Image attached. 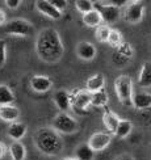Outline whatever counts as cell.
Returning <instances> with one entry per match:
<instances>
[{"label": "cell", "mask_w": 151, "mask_h": 160, "mask_svg": "<svg viewBox=\"0 0 151 160\" xmlns=\"http://www.w3.org/2000/svg\"><path fill=\"white\" fill-rule=\"evenodd\" d=\"M20 117V110L18 108L13 105H2L0 106V119L5 122H16V119Z\"/></svg>", "instance_id": "9a60e30c"}, {"label": "cell", "mask_w": 151, "mask_h": 160, "mask_svg": "<svg viewBox=\"0 0 151 160\" xmlns=\"http://www.w3.org/2000/svg\"><path fill=\"white\" fill-rule=\"evenodd\" d=\"M50 3L61 12L63 9H66V7H67V2H66V0H50Z\"/></svg>", "instance_id": "4dcf8cb0"}, {"label": "cell", "mask_w": 151, "mask_h": 160, "mask_svg": "<svg viewBox=\"0 0 151 160\" xmlns=\"http://www.w3.org/2000/svg\"><path fill=\"white\" fill-rule=\"evenodd\" d=\"M144 15V5L141 2H133L128 4L123 13L125 21L129 24H138L143 18Z\"/></svg>", "instance_id": "ba28073f"}, {"label": "cell", "mask_w": 151, "mask_h": 160, "mask_svg": "<svg viewBox=\"0 0 151 160\" xmlns=\"http://www.w3.org/2000/svg\"><path fill=\"white\" fill-rule=\"evenodd\" d=\"M133 106L135 109H147L151 106V95L146 92H137L133 96Z\"/></svg>", "instance_id": "d6986e66"}, {"label": "cell", "mask_w": 151, "mask_h": 160, "mask_svg": "<svg viewBox=\"0 0 151 160\" xmlns=\"http://www.w3.org/2000/svg\"><path fill=\"white\" fill-rule=\"evenodd\" d=\"M95 151L89 147L88 143L80 144L75 151V158L78 160H93Z\"/></svg>", "instance_id": "7402d4cb"}, {"label": "cell", "mask_w": 151, "mask_h": 160, "mask_svg": "<svg viewBox=\"0 0 151 160\" xmlns=\"http://www.w3.org/2000/svg\"><path fill=\"white\" fill-rule=\"evenodd\" d=\"M131 130H133V123H131V121H129V119H121L114 134L118 138H126L130 135Z\"/></svg>", "instance_id": "cb8c5ba5"}, {"label": "cell", "mask_w": 151, "mask_h": 160, "mask_svg": "<svg viewBox=\"0 0 151 160\" xmlns=\"http://www.w3.org/2000/svg\"><path fill=\"white\" fill-rule=\"evenodd\" d=\"M75 7L80 13L85 15V13H88V12L95 9V3L91 2V0H76Z\"/></svg>", "instance_id": "4316f807"}, {"label": "cell", "mask_w": 151, "mask_h": 160, "mask_svg": "<svg viewBox=\"0 0 151 160\" xmlns=\"http://www.w3.org/2000/svg\"><path fill=\"white\" fill-rule=\"evenodd\" d=\"M109 3L116 5V7H118V8H121V7H123L125 4L129 3V2H126V0H112V2H109Z\"/></svg>", "instance_id": "d6a6232c"}, {"label": "cell", "mask_w": 151, "mask_h": 160, "mask_svg": "<svg viewBox=\"0 0 151 160\" xmlns=\"http://www.w3.org/2000/svg\"><path fill=\"white\" fill-rule=\"evenodd\" d=\"M95 9L100 12L103 17V21L108 24H114L118 18H120V8L113 4H101L95 3Z\"/></svg>", "instance_id": "52a82bcc"}, {"label": "cell", "mask_w": 151, "mask_h": 160, "mask_svg": "<svg viewBox=\"0 0 151 160\" xmlns=\"http://www.w3.org/2000/svg\"><path fill=\"white\" fill-rule=\"evenodd\" d=\"M7 24V15L5 12L0 8V25H5Z\"/></svg>", "instance_id": "e575fe53"}, {"label": "cell", "mask_w": 151, "mask_h": 160, "mask_svg": "<svg viewBox=\"0 0 151 160\" xmlns=\"http://www.w3.org/2000/svg\"><path fill=\"white\" fill-rule=\"evenodd\" d=\"M51 85H53L51 79L46 75H36L30 79V87L33 88V91L38 93L48 92L51 88Z\"/></svg>", "instance_id": "8fae6325"}, {"label": "cell", "mask_w": 151, "mask_h": 160, "mask_svg": "<svg viewBox=\"0 0 151 160\" xmlns=\"http://www.w3.org/2000/svg\"><path fill=\"white\" fill-rule=\"evenodd\" d=\"M8 150H9V147H7L3 142H0V159H2L7 154V151H8Z\"/></svg>", "instance_id": "836d02e7"}, {"label": "cell", "mask_w": 151, "mask_h": 160, "mask_svg": "<svg viewBox=\"0 0 151 160\" xmlns=\"http://www.w3.org/2000/svg\"><path fill=\"white\" fill-rule=\"evenodd\" d=\"M114 91L125 106H133V80L129 75H120L114 80Z\"/></svg>", "instance_id": "3957f363"}, {"label": "cell", "mask_w": 151, "mask_h": 160, "mask_svg": "<svg viewBox=\"0 0 151 160\" xmlns=\"http://www.w3.org/2000/svg\"><path fill=\"white\" fill-rule=\"evenodd\" d=\"M63 160H78L76 158H64Z\"/></svg>", "instance_id": "8d00e7d4"}, {"label": "cell", "mask_w": 151, "mask_h": 160, "mask_svg": "<svg viewBox=\"0 0 151 160\" xmlns=\"http://www.w3.org/2000/svg\"><path fill=\"white\" fill-rule=\"evenodd\" d=\"M82 20H83V22L85 25L89 26V28H98V26L103 25V22H104L100 12L96 11V9H93V11H91L88 13H85V15H83Z\"/></svg>", "instance_id": "ffe728a7"}, {"label": "cell", "mask_w": 151, "mask_h": 160, "mask_svg": "<svg viewBox=\"0 0 151 160\" xmlns=\"http://www.w3.org/2000/svg\"><path fill=\"white\" fill-rule=\"evenodd\" d=\"M36 50L39 59L46 63H55L62 58L64 48L59 33L53 28H46L39 32L36 41Z\"/></svg>", "instance_id": "6da1fadb"}, {"label": "cell", "mask_w": 151, "mask_h": 160, "mask_svg": "<svg viewBox=\"0 0 151 160\" xmlns=\"http://www.w3.org/2000/svg\"><path fill=\"white\" fill-rule=\"evenodd\" d=\"M110 142H112V135L109 132H103V131L95 132V134H92L88 139L89 147L95 152L105 150L110 144Z\"/></svg>", "instance_id": "9c48e42d"}, {"label": "cell", "mask_w": 151, "mask_h": 160, "mask_svg": "<svg viewBox=\"0 0 151 160\" xmlns=\"http://www.w3.org/2000/svg\"><path fill=\"white\" fill-rule=\"evenodd\" d=\"M4 32L9 36H20V37H28L34 33V26L29 21L23 18L11 20L4 25Z\"/></svg>", "instance_id": "277c9868"}, {"label": "cell", "mask_w": 151, "mask_h": 160, "mask_svg": "<svg viewBox=\"0 0 151 160\" xmlns=\"http://www.w3.org/2000/svg\"><path fill=\"white\" fill-rule=\"evenodd\" d=\"M120 117H118L114 112H112V110H109V109H107L104 112V114H103V123H104V126L107 128V130L109 131V132H116V130H117V126H118V123H120Z\"/></svg>", "instance_id": "2e32d148"}, {"label": "cell", "mask_w": 151, "mask_h": 160, "mask_svg": "<svg viewBox=\"0 0 151 160\" xmlns=\"http://www.w3.org/2000/svg\"><path fill=\"white\" fill-rule=\"evenodd\" d=\"M5 5L11 9H17L20 5H21V0H5Z\"/></svg>", "instance_id": "1f68e13d"}, {"label": "cell", "mask_w": 151, "mask_h": 160, "mask_svg": "<svg viewBox=\"0 0 151 160\" xmlns=\"http://www.w3.org/2000/svg\"><path fill=\"white\" fill-rule=\"evenodd\" d=\"M26 130H28V128H26V125L23 123V122H13L8 126V137L13 139V142H20V139H23L24 135L26 134Z\"/></svg>", "instance_id": "5bb4252c"}, {"label": "cell", "mask_w": 151, "mask_h": 160, "mask_svg": "<svg viewBox=\"0 0 151 160\" xmlns=\"http://www.w3.org/2000/svg\"><path fill=\"white\" fill-rule=\"evenodd\" d=\"M70 100H71V106L74 109H87L92 102V93L87 89H75L70 93Z\"/></svg>", "instance_id": "8992f818"}, {"label": "cell", "mask_w": 151, "mask_h": 160, "mask_svg": "<svg viewBox=\"0 0 151 160\" xmlns=\"http://www.w3.org/2000/svg\"><path fill=\"white\" fill-rule=\"evenodd\" d=\"M15 101V95L8 85L0 84V106L2 105H12Z\"/></svg>", "instance_id": "603a6c76"}, {"label": "cell", "mask_w": 151, "mask_h": 160, "mask_svg": "<svg viewBox=\"0 0 151 160\" xmlns=\"http://www.w3.org/2000/svg\"><path fill=\"white\" fill-rule=\"evenodd\" d=\"M96 48L91 42L87 41H83L78 45V49H76V54L78 57L83 59V61H92L95 57H96Z\"/></svg>", "instance_id": "7c38bea8"}, {"label": "cell", "mask_w": 151, "mask_h": 160, "mask_svg": "<svg viewBox=\"0 0 151 160\" xmlns=\"http://www.w3.org/2000/svg\"><path fill=\"white\" fill-rule=\"evenodd\" d=\"M108 104V93L105 89H101L96 93H92V102L91 106L95 108H101V106H107Z\"/></svg>", "instance_id": "d4e9b609"}, {"label": "cell", "mask_w": 151, "mask_h": 160, "mask_svg": "<svg viewBox=\"0 0 151 160\" xmlns=\"http://www.w3.org/2000/svg\"><path fill=\"white\" fill-rule=\"evenodd\" d=\"M117 160H134L131 156H129V155H123V156H121V158H118Z\"/></svg>", "instance_id": "d590c367"}, {"label": "cell", "mask_w": 151, "mask_h": 160, "mask_svg": "<svg viewBox=\"0 0 151 160\" xmlns=\"http://www.w3.org/2000/svg\"><path fill=\"white\" fill-rule=\"evenodd\" d=\"M7 59V42L4 39H0V67L5 63Z\"/></svg>", "instance_id": "f546056e"}, {"label": "cell", "mask_w": 151, "mask_h": 160, "mask_svg": "<svg viewBox=\"0 0 151 160\" xmlns=\"http://www.w3.org/2000/svg\"><path fill=\"white\" fill-rule=\"evenodd\" d=\"M110 32H112V29L109 28V25L103 24V25L98 26V28H96L95 37H96V39H97L98 42H107V43H108Z\"/></svg>", "instance_id": "484cf974"}, {"label": "cell", "mask_w": 151, "mask_h": 160, "mask_svg": "<svg viewBox=\"0 0 151 160\" xmlns=\"http://www.w3.org/2000/svg\"><path fill=\"white\" fill-rule=\"evenodd\" d=\"M138 84L142 88L151 87V62H144L142 64L139 75H138Z\"/></svg>", "instance_id": "ac0fdd59"}, {"label": "cell", "mask_w": 151, "mask_h": 160, "mask_svg": "<svg viewBox=\"0 0 151 160\" xmlns=\"http://www.w3.org/2000/svg\"><path fill=\"white\" fill-rule=\"evenodd\" d=\"M9 154L12 160H24L26 156V148L21 142H12L9 146Z\"/></svg>", "instance_id": "44dd1931"}, {"label": "cell", "mask_w": 151, "mask_h": 160, "mask_svg": "<svg viewBox=\"0 0 151 160\" xmlns=\"http://www.w3.org/2000/svg\"><path fill=\"white\" fill-rule=\"evenodd\" d=\"M36 8L39 13L48 16L50 18H54V20H59L62 17V12L58 11L54 5L50 3V0H37L36 2Z\"/></svg>", "instance_id": "30bf717a"}, {"label": "cell", "mask_w": 151, "mask_h": 160, "mask_svg": "<svg viewBox=\"0 0 151 160\" xmlns=\"http://www.w3.org/2000/svg\"><path fill=\"white\" fill-rule=\"evenodd\" d=\"M118 54H121L122 57H125L126 59H130L133 57V49H131V46L128 43V42H123L120 48H118Z\"/></svg>", "instance_id": "f1b7e54d"}, {"label": "cell", "mask_w": 151, "mask_h": 160, "mask_svg": "<svg viewBox=\"0 0 151 160\" xmlns=\"http://www.w3.org/2000/svg\"><path fill=\"white\" fill-rule=\"evenodd\" d=\"M36 147L45 155L55 156L61 154L63 148V141L58 131L50 128H42L34 134Z\"/></svg>", "instance_id": "7a4b0ae2"}, {"label": "cell", "mask_w": 151, "mask_h": 160, "mask_svg": "<svg viewBox=\"0 0 151 160\" xmlns=\"http://www.w3.org/2000/svg\"><path fill=\"white\" fill-rule=\"evenodd\" d=\"M54 102L59 108L61 113H67V110L71 106V100H70V93L64 89H58L54 93Z\"/></svg>", "instance_id": "4fadbf2b"}, {"label": "cell", "mask_w": 151, "mask_h": 160, "mask_svg": "<svg viewBox=\"0 0 151 160\" xmlns=\"http://www.w3.org/2000/svg\"><path fill=\"white\" fill-rule=\"evenodd\" d=\"M105 87V78L103 74H96L93 76H91L87 83H85V89L91 93H96L98 91L104 89Z\"/></svg>", "instance_id": "e0dca14e"}, {"label": "cell", "mask_w": 151, "mask_h": 160, "mask_svg": "<svg viewBox=\"0 0 151 160\" xmlns=\"http://www.w3.org/2000/svg\"><path fill=\"white\" fill-rule=\"evenodd\" d=\"M53 129L63 134H72L78 130V122L67 113H59L53 119Z\"/></svg>", "instance_id": "5b68a950"}, {"label": "cell", "mask_w": 151, "mask_h": 160, "mask_svg": "<svg viewBox=\"0 0 151 160\" xmlns=\"http://www.w3.org/2000/svg\"><path fill=\"white\" fill-rule=\"evenodd\" d=\"M108 43L112 46V48H120V46L123 43L122 42V34L120 30L117 29H112L110 32V36H109V39H108Z\"/></svg>", "instance_id": "83f0119b"}]
</instances>
